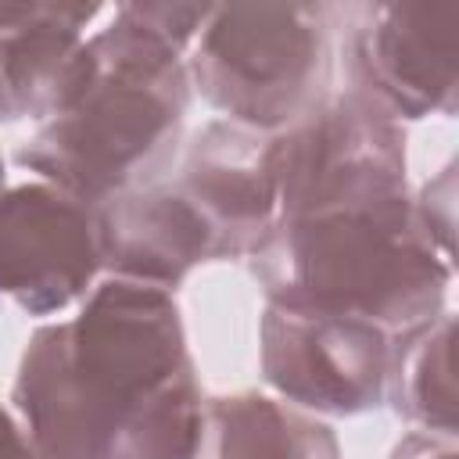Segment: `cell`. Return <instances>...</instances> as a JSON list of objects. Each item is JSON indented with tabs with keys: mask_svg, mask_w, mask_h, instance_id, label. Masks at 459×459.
Listing matches in <instances>:
<instances>
[{
	"mask_svg": "<svg viewBox=\"0 0 459 459\" xmlns=\"http://www.w3.org/2000/svg\"><path fill=\"white\" fill-rule=\"evenodd\" d=\"M11 398L43 459H190L204 409L172 290L122 276L29 337Z\"/></svg>",
	"mask_w": 459,
	"mask_h": 459,
	"instance_id": "6da1fadb",
	"label": "cell"
},
{
	"mask_svg": "<svg viewBox=\"0 0 459 459\" xmlns=\"http://www.w3.org/2000/svg\"><path fill=\"white\" fill-rule=\"evenodd\" d=\"M93 82L65 115L18 147V165L97 208L161 183L176 165L190 79L179 50L140 29L122 7L93 32Z\"/></svg>",
	"mask_w": 459,
	"mask_h": 459,
	"instance_id": "7a4b0ae2",
	"label": "cell"
},
{
	"mask_svg": "<svg viewBox=\"0 0 459 459\" xmlns=\"http://www.w3.org/2000/svg\"><path fill=\"white\" fill-rule=\"evenodd\" d=\"M269 301L380 326L391 341L445 316L452 265L416 219L412 197L280 219L251 247Z\"/></svg>",
	"mask_w": 459,
	"mask_h": 459,
	"instance_id": "3957f363",
	"label": "cell"
},
{
	"mask_svg": "<svg viewBox=\"0 0 459 459\" xmlns=\"http://www.w3.org/2000/svg\"><path fill=\"white\" fill-rule=\"evenodd\" d=\"M326 7L312 4L212 7L186 65V79L226 122L269 136L326 97Z\"/></svg>",
	"mask_w": 459,
	"mask_h": 459,
	"instance_id": "277c9868",
	"label": "cell"
},
{
	"mask_svg": "<svg viewBox=\"0 0 459 459\" xmlns=\"http://www.w3.org/2000/svg\"><path fill=\"white\" fill-rule=\"evenodd\" d=\"M280 219L409 201L405 136L362 93L323 97L269 147Z\"/></svg>",
	"mask_w": 459,
	"mask_h": 459,
	"instance_id": "5b68a950",
	"label": "cell"
},
{
	"mask_svg": "<svg viewBox=\"0 0 459 459\" xmlns=\"http://www.w3.org/2000/svg\"><path fill=\"white\" fill-rule=\"evenodd\" d=\"M265 384L305 412L359 416L384 402L391 337L355 316L269 301L258 326Z\"/></svg>",
	"mask_w": 459,
	"mask_h": 459,
	"instance_id": "8992f818",
	"label": "cell"
},
{
	"mask_svg": "<svg viewBox=\"0 0 459 459\" xmlns=\"http://www.w3.org/2000/svg\"><path fill=\"white\" fill-rule=\"evenodd\" d=\"M355 93L391 118L452 115L459 90L455 4H373L348 36Z\"/></svg>",
	"mask_w": 459,
	"mask_h": 459,
	"instance_id": "52a82bcc",
	"label": "cell"
},
{
	"mask_svg": "<svg viewBox=\"0 0 459 459\" xmlns=\"http://www.w3.org/2000/svg\"><path fill=\"white\" fill-rule=\"evenodd\" d=\"M100 273L93 208L50 183L0 190V298L50 316L90 294Z\"/></svg>",
	"mask_w": 459,
	"mask_h": 459,
	"instance_id": "ba28073f",
	"label": "cell"
},
{
	"mask_svg": "<svg viewBox=\"0 0 459 459\" xmlns=\"http://www.w3.org/2000/svg\"><path fill=\"white\" fill-rule=\"evenodd\" d=\"M269 147V133L237 122H208L186 143L172 190L204 219L219 258L251 255L280 215Z\"/></svg>",
	"mask_w": 459,
	"mask_h": 459,
	"instance_id": "9c48e42d",
	"label": "cell"
},
{
	"mask_svg": "<svg viewBox=\"0 0 459 459\" xmlns=\"http://www.w3.org/2000/svg\"><path fill=\"white\" fill-rule=\"evenodd\" d=\"M97 4H0V61L18 115L50 122L75 108L93 82L82 29Z\"/></svg>",
	"mask_w": 459,
	"mask_h": 459,
	"instance_id": "30bf717a",
	"label": "cell"
},
{
	"mask_svg": "<svg viewBox=\"0 0 459 459\" xmlns=\"http://www.w3.org/2000/svg\"><path fill=\"white\" fill-rule=\"evenodd\" d=\"M100 269L108 276L176 287L201 262H219V247L204 219L169 186L118 194L93 208Z\"/></svg>",
	"mask_w": 459,
	"mask_h": 459,
	"instance_id": "8fae6325",
	"label": "cell"
},
{
	"mask_svg": "<svg viewBox=\"0 0 459 459\" xmlns=\"http://www.w3.org/2000/svg\"><path fill=\"white\" fill-rule=\"evenodd\" d=\"M190 459H341V448L333 430L312 412L240 391L204 402Z\"/></svg>",
	"mask_w": 459,
	"mask_h": 459,
	"instance_id": "7c38bea8",
	"label": "cell"
},
{
	"mask_svg": "<svg viewBox=\"0 0 459 459\" xmlns=\"http://www.w3.org/2000/svg\"><path fill=\"white\" fill-rule=\"evenodd\" d=\"M452 316H437L434 323L394 337L387 362V387L394 412L416 423L420 430L455 434V373H452Z\"/></svg>",
	"mask_w": 459,
	"mask_h": 459,
	"instance_id": "4fadbf2b",
	"label": "cell"
},
{
	"mask_svg": "<svg viewBox=\"0 0 459 459\" xmlns=\"http://www.w3.org/2000/svg\"><path fill=\"white\" fill-rule=\"evenodd\" d=\"M455 169L448 165L434 183L423 186L420 201H412L416 219L423 222V230L430 233V240L437 244V251L448 258L452 255V212H455Z\"/></svg>",
	"mask_w": 459,
	"mask_h": 459,
	"instance_id": "5bb4252c",
	"label": "cell"
},
{
	"mask_svg": "<svg viewBox=\"0 0 459 459\" xmlns=\"http://www.w3.org/2000/svg\"><path fill=\"white\" fill-rule=\"evenodd\" d=\"M391 459H459L455 452V434H434V430H412L405 434Z\"/></svg>",
	"mask_w": 459,
	"mask_h": 459,
	"instance_id": "9a60e30c",
	"label": "cell"
},
{
	"mask_svg": "<svg viewBox=\"0 0 459 459\" xmlns=\"http://www.w3.org/2000/svg\"><path fill=\"white\" fill-rule=\"evenodd\" d=\"M0 459H43V452L32 445L29 430L7 409H0Z\"/></svg>",
	"mask_w": 459,
	"mask_h": 459,
	"instance_id": "2e32d148",
	"label": "cell"
},
{
	"mask_svg": "<svg viewBox=\"0 0 459 459\" xmlns=\"http://www.w3.org/2000/svg\"><path fill=\"white\" fill-rule=\"evenodd\" d=\"M18 118L14 111V100H11V90H7V75H4V61H0V122H11Z\"/></svg>",
	"mask_w": 459,
	"mask_h": 459,
	"instance_id": "e0dca14e",
	"label": "cell"
},
{
	"mask_svg": "<svg viewBox=\"0 0 459 459\" xmlns=\"http://www.w3.org/2000/svg\"><path fill=\"white\" fill-rule=\"evenodd\" d=\"M0 190H4V161H0Z\"/></svg>",
	"mask_w": 459,
	"mask_h": 459,
	"instance_id": "ac0fdd59",
	"label": "cell"
}]
</instances>
